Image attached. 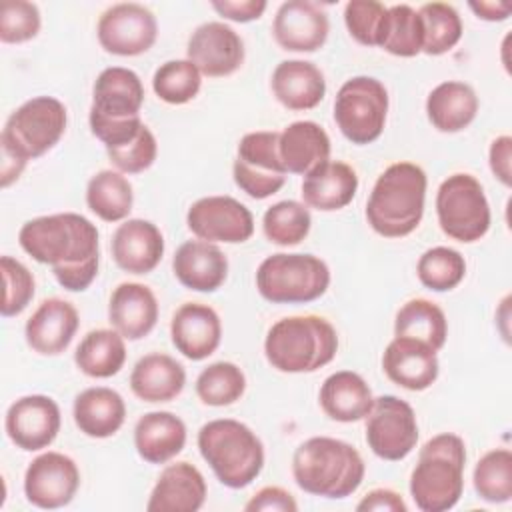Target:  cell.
Listing matches in <instances>:
<instances>
[{
  "label": "cell",
  "instance_id": "6",
  "mask_svg": "<svg viewBox=\"0 0 512 512\" xmlns=\"http://www.w3.org/2000/svg\"><path fill=\"white\" fill-rule=\"evenodd\" d=\"M196 442L202 458L226 488H246L264 468V444L244 422L210 420L198 430Z\"/></svg>",
  "mask_w": 512,
  "mask_h": 512
},
{
  "label": "cell",
  "instance_id": "37",
  "mask_svg": "<svg viewBox=\"0 0 512 512\" xmlns=\"http://www.w3.org/2000/svg\"><path fill=\"white\" fill-rule=\"evenodd\" d=\"M394 336L420 340L438 352L448 338L446 314L432 300L412 298L396 312Z\"/></svg>",
  "mask_w": 512,
  "mask_h": 512
},
{
  "label": "cell",
  "instance_id": "8",
  "mask_svg": "<svg viewBox=\"0 0 512 512\" xmlns=\"http://www.w3.org/2000/svg\"><path fill=\"white\" fill-rule=\"evenodd\" d=\"M66 106L54 96H34L20 104L6 120L0 150L20 162L34 160L52 150L66 132Z\"/></svg>",
  "mask_w": 512,
  "mask_h": 512
},
{
  "label": "cell",
  "instance_id": "11",
  "mask_svg": "<svg viewBox=\"0 0 512 512\" xmlns=\"http://www.w3.org/2000/svg\"><path fill=\"white\" fill-rule=\"evenodd\" d=\"M278 136L274 130H256L240 138L232 176L236 186L254 200L276 194L286 182V168L278 154Z\"/></svg>",
  "mask_w": 512,
  "mask_h": 512
},
{
  "label": "cell",
  "instance_id": "13",
  "mask_svg": "<svg viewBox=\"0 0 512 512\" xmlns=\"http://www.w3.org/2000/svg\"><path fill=\"white\" fill-rule=\"evenodd\" d=\"M100 46L114 56H140L158 36L156 16L138 2H120L106 8L96 26Z\"/></svg>",
  "mask_w": 512,
  "mask_h": 512
},
{
  "label": "cell",
  "instance_id": "41",
  "mask_svg": "<svg viewBox=\"0 0 512 512\" xmlns=\"http://www.w3.org/2000/svg\"><path fill=\"white\" fill-rule=\"evenodd\" d=\"M476 494L490 504H504L512 498V452L508 448L488 450L474 466Z\"/></svg>",
  "mask_w": 512,
  "mask_h": 512
},
{
  "label": "cell",
  "instance_id": "45",
  "mask_svg": "<svg viewBox=\"0 0 512 512\" xmlns=\"http://www.w3.org/2000/svg\"><path fill=\"white\" fill-rule=\"evenodd\" d=\"M0 270L4 282V298L0 304V312L4 318H12L28 308V304L34 298L36 282L32 272L12 256L0 258Z\"/></svg>",
  "mask_w": 512,
  "mask_h": 512
},
{
  "label": "cell",
  "instance_id": "25",
  "mask_svg": "<svg viewBox=\"0 0 512 512\" xmlns=\"http://www.w3.org/2000/svg\"><path fill=\"white\" fill-rule=\"evenodd\" d=\"M176 280L194 292H216L228 276V258L212 242L188 240L172 258Z\"/></svg>",
  "mask_w": 512,
  "mask_h": 512
},
{
  "label": "cell",
  "instance_id": "18",
  "mask_svg": "<svg viewBox=\"0 0 512 512\" xmlns=\"http://www.w3.org/2000/svg\"><path fill=\"white\" fill-rule=\"evenodd\" d=\"M328 32L326 12L310 0L282 2L272 22L276 44L288 52H316L326 44Z\"/></svg>",
  "mask_w": 512,
  "mask_h": 512
},
{
  "label": "cell",
  "instance_id": "38",
  "mask_svg": "<svg viewBox=\"0 0 512 512\" xmlns=\"http://www.w3.org/2000/svg\"><path fill=\"white\" fill-rule=\"evenodd\" d=\"M424 28L418 10L408 4H394L386 8L378 48L392 56L412 58L422 52Z\"/></svg>",
  "mask_w": 512,
  "mask_h": 512
},
{
  "label": "cell",
  "instance_id": "32",
  "mask_svg": "<svg viewBox=\"0 0 512 512\" xmlns=\"http://www.w3.org/2000/svg\"><path fill=\"white\" fill-rule=\"evenodd\" d=\"M318 400L330 420L344 424L364 420L374 404L370 386L352 370H338L330 374L320 386Z\"/></svg>",
  "mask_w": 512,
  "mask_h": 512
},
{
  "label": "cell",
  "instance_id": "35",
  "mask_svg": "<svg viewBox=\"0 0 512 512\" xmlns=\"http://www.w3.org/2000/svg\"><path fill=\"white\" fill-rule=\"evenodd\" d=\"M124 336L114 328L90 330L74 352L78 370L90 378L116 376L126 362Z\"/></svg>",
  "mask_w": 512,
  "mask_h": 512
},
{
  "label": "cell",
  "instance_id": "26",
  "mask_svg": "<svg viewBox=\"0 0 512 512\" xmlns=\"http://www.w3.org/2000/svg\"><path fill=\"white\" fill-rule=\"evenodd\" d=\"M158 300L140 282H122L114 288L108 302V322L126 340H142L158 322Z\"/></svg>",
  "mask_w": 512,
  "mask_h": 512
},
{
  "label": "cell",
  "instance_id": "48",
  "mask_svg": "<svg viewBox=\"0 0 512 512\" xmlns=\"http://www.w3.org/2000/svg\"><path fill=\"white\" fill-rule=\"evenodd\" d=\"M106 154L118 172L140 174L154 164L158 156V142L154 132L144 124L130 142L116 148H106Z\"/></svg>",
  "mask_w": 512,
  "mask_h": 512
},
{
  "label": "cell",
  "instance_id": "34",
  "mask_svg": "<svg viewBox=\"0 0 512 512\" xmlns=\"http://www.w3.org/2000/svg\"><path fill=\"white\" fill-rule=\"evenodd\" d=\"M478 114V96L474 88L460 80H446L434 86L426 98V116L430 124L444 134L468 128Z\"/></svg>",
  "mask_w": 512,
  "mask_h": 512
},
{
  "label": "cell",
  "instance_id": "52",
  "mask_svg": "<svg viewBox=\"0 0 512 512\" xmlns=\"http://www.w3.org/2000/svg\"><path fill=\"white\" fill-rule=\"evenodd\" d=\"M358 512H406L404 498L390 488H374L356 504Z\"/></svg>",
  "mask_w": 512,
  "mask_h": 512
},
{
  "label": "cell",
  "instance_id": "42",
  "mask_svg": "<svg viewBox=\"0 0 512 512\" xmlns=\"http://www.w3.org/2000/svg\"><path fill=\"white\" fill-rule=\"evenodd\" d=\"M246 376L234 362H214L196 378V394L206 406H230L242 398Z\"/></svg>",
  "mask_w": 512,
  "mask_h": 512
},
{
  "label": "cell",
  "instance_id": "43",
  "mask_svg": "<svg viewBox=\"0 0 512 512\" xmlns=\"http://www.w3.org/2000/svg\"><path fill=\"white\" fill-rule=\"evenodd\" d=\"M416 274L422 286L434 292L454 290L466 276L464 256L448 246L428 248L416 264Z\"/></svg>",
  "mask_w": 512,
  "mask_h": 512
},
{
  "label": "cell",
  "instance_id": "23",
  "mask_svg": "<svg viewBox=\"0 0 512 512\" xmlns=\"http://www.w3.org/2000/svg\"><path fill=\"white\" fill-rule=\"evenodd\" d=\"M110 250L120 270L128 274H148L164 256V236L154 222L128 218L114 230Z\"/></svg>",
  "mask_w": 512,
  "mask_h": 512
},
{
  "label": "cell",
  "instance_id": "4",
  "mask_svg": "<svg viewBox=\"0 0 512 512\" xmlns=\"http://www.w3.org/2000/svg\"><path fill=\"white\" fill-rule=\"evenodd\" d=\"M338 352L336 328L322 316H286L264 338V356L286 374H308L330 364Z\"/></svg>",
  "mask_w": 512,
  "mask_h": 512
},
{
  "label": "cell",
  "instance_id": "36",
  "mask_svg": "<svg viewBox=\"0 0 512 512\" xmlns=\"http://www.w3.org/2000/svg\"><path fill=\"white\" fill-rule=\"evenodd\" d=\"M134 204L130 180L118 170L96 172L86 186V206L104 222H124Z\"/></svg>",
  "mask_w": 512,
  "mask_h": 512
},
{
  "label": "cell",
  "instance_id": "44",
  "mask_svg": "<svg viewBox=\"0 0 512 512\" xmlns=\"http://www.w3.org/2000/svg\"><path fill=\"white\" fill-rule=\"evenodd\" d=\"M200 88L202 74L188 58L168 60L152 76V90L166 104H186L198 96Z\"/></svg>",
  "mask_w": 512,
  "mask_h": 512
},
{
  "label": "cell",
  "instance_id": "33",
  "mask_svg": "<svg viewBox=\"0 0 512 512\" xmlns=\"http://www.w3.org/2000/svg\"><path fill=\"white\" fill-rule=\"evenodd\" d=\"M72 416L82 434L90 438H110L126 420V404L116 390L92 386L74 398Z\"/></svg>",
  "mask_w": 512,
  "mask_h": 512
},
{
  "label": "cell",
  "instance_id": "21",
  "mask_svg": "<svg viewBox=\"0 0 512 512\" xmlns=\"http://www.w3.org/2000/svg\"><path fill=\"white\" fill-rule=\"evenodd\" d=\"M174 348L188 360H204L216 352L222 340L218 312L202 302H184L170 320Z\"/></svg>",
  "mask_w": 512,
  "mask_h": 512
},
{
  "label": "cell",
  "instance_id": "22",
  "mask_svg": "<svg viewBox=\"0 0 512 512\" xmlns=\"http://www.w3.org/2000/svg\"><path fill=\"white\" fill-rule=\"evenodd\" d=\"M78 326L80 316L74 304L62 298H46L26 320L24 338L34 352L42 356H58L70 346Z\"/></svg>",
  "mask_w": 512,
  "mask_h": 512
},
{
  "label": "cell",
  "instance_id": "49",
  "mask_svg": "<svg viewBox=\"0 0 512 512\" xmlns=\"http://www.w3.org/2000/svg\"><path fill=\"white\" fill-rule=\"evenodd\" d=\"M246 512H296L298 502L280 486H264L244 504Z\"/></svg>",
  "mask_w": 512,
  "mask_h": 512
},
{
  "label": "cell",
  "instance_id": "39",
  "mask_svg": "<svg viewBox=\"0 0 512 512\" xmlns=\"http://www.w3.org/2000/svg\"><path fill=\"white\" fill-rule=\"evenodd\" d=\"M420 20L424 28L422 52L428 56H440L450 52L462 38V18L458 10L448 2L422 4Z\"/></svg>",
  "mask_w": 512,
  "mask_h": 512
},
{
  "label": "cell",
  "instance_id": "30",
  "mask_svg": "<svg viewBox=\"0 0 512 512\" xmlns=\"http://www.w3.org/2000/svg\"><path fill=\"white\" fill-rule=\"evenodd\" d=\"M184 386V366L164 352H150L142 356L130 372V388L142 402H170L182 394Z\"/></svg>",
  "mask_w": 512,
  "mask_h": 512
},
{
  "label": "cell",
  "instance_id": "53",
  "mask_svg": "<svg viewBox=\"0 0 512 512\" xmlns=\"http://www.w3.org/2000/svg\"><path fill=\"white\" fill-rule=\"evenodd\" d=\"M468 8L486 22H502L510 16L512 4L510 2H494V0H480V2H470Z\"/></svg>",
  "mask_w": 512,
  "mask_h": 512
},
{
  "label": "cell",
  "instance_id": "19",
  "mask_svg": "<svg viewBox=\"0 0 512 512\" xmlns=\"http://www.w3.org/2000/svg\"><path fill=\"white\" fill-rule=\"evenodd\" d=\"M144 104V86L140 76L124 66L104 68L92 88V106L88 120L118 122L140 116Z\"/></svg>",
  "mask_w": 512,
  "mask_h": 512
},
{
  "label": "cell",
  "instance_id": "46",
  "mask_svg": "<svg viewBox=\"0 0 512 512\" xmlns=\"http://www.w3.org/2000/svg\"><path fill=\"white\" fill-rule=\"evenodd\" d=\"M42 26L40 10L34 2L4 0L0 6V40L4 44H22L38 36Z\"/></svg>",
  "mask_w": 512,
  "mask_h": 512
},
{
  "label": "cell",
  "instance_id": "16",
  "mask_svg": "<svg viewBox=\"0 0 512 512\" xmlns=\"http://www.w3.org/2000/svg\"><path fill=\"white\" fill-rule=\"evenodd\" d=\"M60 424V406L46 394H28L14 400L4 418L8 438L26 452L48 448L56 440Z\"/></svg>",
  "mask_w": 512,
  "mask_h": 512
},
{
  "label": "cell",
  "instance_id": "10",
  "mask_svg": "<svg viewBox=\"0 0 512 512\" xmlns=\"http://www.w3.org/2000/svg\"><path fill=\"white\" fill-rule=\"evenodd\" d=\"M388 116V90L372 76L346 80L334 100V120L342 136L364 146L380 138Z\"/></svg>",
  "mask_w": 512,
  "mask_h": 512
},
{
  "label": "cell",
  "instance_id": "15",
  "mask_svg": "<svg viewBox=\"0 0 512 512\" xmlns=\"http://www.w3.org/2000/svg\"><path fill=\"white\" fill-rule=\"evenodd\" d=\"M80 486V470L76 462L62 454L48 450L36 456L24 472V496L42 510H56L68 506Z\"/></svg>",
  "mask_w": 512,
  "mask_h": 512
},
{
  "label": "cell",
  "instance_id": "51",
  "mask_svg": "<svg viewBox=\"0 0 512 512\" xmlns=\"http://www.w3.org/2000/svg\"><path fill=\"white\" fill-rule=\"evenodd\" d=\"M488 164L492 174L498 178V182L510 188L512 184V138L510 136L504 134L490 142Z\"/></svg>",
  "mask_w": 512,
  "mask_h": 512
},
{
  "label": "cell",
  "instance_id": "17",
  "mask_svg": "<svg viewBox=\"0 0 512 512\" xmlns=\"http://www.w3.org/2000/svg\"><path fill=\"white\" fill-rule=\"evenodd\" d=\"M186 58L200 70L202 76H230L244 62V42L228 24L204 22L190 34Z\"/></svg>",
  "mask_w": 512,
  "mask_h": 512
},
{
  "label": "cell",
  "instance_id": "47",
  "mask_svg": "<svg viewBox=\"0 0 512 512\" xmlns=\"http://www.w3.org/2000/svg\"><path fill=\"white\" fill-rule=\"evenodd\" d=\"M386 8L376 0H350L344 6V24L348 34L362 46H378Z\"/></svg>",
  "mask_w": 512,
  "mask_h": 512
},
{
  "label": "cell",
  "instance_id": "2",
  "mask_svg": "<svg viewBox=\"0 0 512 512\" xmlns=\"http://www.w3.org/2000/svg\"><path fill=\"white\" fill-rule=\"evenodd\" d=\"M428 178L414 162L390 164L374 182L366 202L370 228L384 238L412 234L424 216Z\"/></svg>",
  "mask_w": 512,
  "mask_h": 512
},
{
  "label": "cell",
  "instance_id": "12",
  "mask_svg": "<svg viewBox=\"0 0 512 512\" xmlns=\"http://www.w3.org/2000/svg\"><path fill=\"white\" fill-rule=\"evenodd\" d=\"M418 442V422L414 408L392 394L374 398L366 416V444L382 460H404Z\"/></svg>",
  "mask_w": 512,
  "mask_h": 512
},
{
  "label": "cell",
  "instance_id": "3",
  "mask_svg": "<svg viewBox=\"0 0 512 512\" xmlns=\"http://www.w3.org/2000/svg\"><path fill=\"white\" fill-rule=\"evenodd\" d=\"M366 474L360 452L338 438L312 436L304 440L292 456V476L300 490L340 500L354 494Z\"/></svg>",
  "mask_w": 512,
  "mask_h": 512
},
{
  "label": "cell",
  "instance_id": "28",
  "mask_svg": "<svg viewBox=\"0 0 512 512\" xmlns=\"http://www.w3.org/2000/svg\"><path fill=\"white\" fill-rule=\"evenodd\" d=\"M186 424L180 416L154 410L138 418L134 426V448L148 464H166L186 446Z\"/></svg>",
  "mask_w": 512,
  "mask_h": 512
},
{
  "label": "cell",
  "instance_id": "7",
  "mask_svg": "<svg viewBox=\"0 0 512 512\" xmlns=\"http://www.w3.org/2000/svg\"><path fill=\"white\" fill-rule=\"evenodd\" d=\"M330 286L328 264L302 252H278L264 258L256 270V288L272 304L314 302Z\"/></svg>",
  "mask_w": 512,
  "mask_h": 512
},
{
  "label": "cell",
  "instance_id": "5",
  "mask_svg": "<svg viewBox=\"0 0 512 512\" xmlns=\"http://www.w3.org/2000/svg\"><path fill=\"white\" fill-rule=\"evenodd\" d=\"M466 446L458 434L432 436L418 452L410 474V496L422 512H446L454 508L464 490Z\"/></svg>",
  "mask_w": 512,
  "mask_h": 512
},
{
  "label": "cell",
  "instance_id": "27",
  "mask_svg": "<svg viewBox=\"0 0 512 512\" xmlns=\"http://www.w3.org/2000/svg\"><path fill=\"white\" fill-rule=\"evenodd\" d=\"M358 192L356 170L340 160H326L304 176L302 198L308 208L334 212L346 208Z\"/></svg>",
  "mask_w": 512,
  "mask_h": 512
},
{
  "label": "cell",
  "instance_id": "9",
  "mask_svg": "<svg viewBox=\"0 0 512 512\" xmlns=\"http://www.w3.org/2000/svg\"><path fill=\"white\" fill-rule=\"evenodd\" d=\"M440 230L458 242L480 240L492 222L490 204L480 180L468 172L450 174L436 192Z\"/></svg>",
  "mask_w": 512,
  "mask_h": 512
},
{
  "label": "cell",
  "instance_id": "40",
  "mask_svg": "<svg viewBox=\"0 0 512 512\" xmlns=\"http://www.w3.org/2000/svg\"><path fill=\"white\" fill-rule=\"evenodd\" d=\"M312 226V216L306 204L298 200H280L266 208L262 216L264 236L278 246L300 244Z\"/></svg>",
  "mask_w": 512,
  "mask_h": 512
},
{
  "label": "cell",
  "instance_id": "24",
  "mask_svg": "<svg viewBox=\"0 0 512 512\" xmlns=\"http://www.w3.org/2000/svg\"><path fill=\"white\" fill-rule=\"evenodd\" d=\"M208 488L202 472L190 462L168 464L146 504L148 512H196L204 506Z\"/></svg>",
  "mask_w": 512,
  "mask_h": 512
},
{
  "label": "cell",
  "instance_id": "29",
  "mask_svg": "<svg viewBox=\"0 0 512 512\" xmlns=\"http://www.w3.org/2000/svg\"><path fill=\"white\" fill-rule=\"evenodd\" d=\"M276 100L288 110H312L326 94L322 70L308 60H282L270 80Z\"/></svg>",
  "mask_w": 512,
  "mask_h": 512
},
{
  "label": "cell",
  "instance_id": "20",
  "mask_svg": "<svg viewBox=\"0 0 512 512\" xmlns=\"http://www.w3.org/2000/svg\"><path fill=\"white\" fill-rule=\"evenodd\" d=\"M382 370L396 386L420 392L436 382L440 364L436 350L428 344L394 336L382 354Z\"/></svg>",
  "mask_w": 512,
  "mask_h": 512
},
{
  "label": "cell",
  "instance_id": "14",
  "mask_svg": "<svg viewBox=\"0 0 512 512\" xmlns=\"http://www.w3.org/2000/svg\"><path fill=\"white\" fill-rule=\"evenodd\" d=\"M188 230L206 242L240 244L254 234V216L232 196H204L186 214Z\"/></svg>",
  "mask_w": 512,
  "mask_h": 512
},
{
  "label": "cell",
  "instance_id": "1",
  "mask_svg": "<svg viewBox=\"0 0 512 512\" xmlns=\"http://www.w3.org/2000/svg\"><path fill=\"white\" fill-rule=\"evenodd\" d=\"M18 242L36 262L52 266L54 278L68 292L86 290L98 276V228L82 214L32 218L22 224Z\"/></svg>",
  "mask_w": 512,
  "mask_h": 512
},
{
  "label": "cell",
  "instance_id": "50",
  "mask_svg": "<svg viewBox=\"0 0 512 512\" xmlns=\"http://www.w3.org/2000/svg\"><path fill=\"white\" fill-rule=\"evenodd\" d=\"M210 6L222 18L246 24V22L258 20L264 14L268 4L264 0H212Z\"/></svg>",
  "mask_w": 512,
  "mask_h": 512
},
{
  "label": "cell",
  "instance_id": "31",
  "mask_svg": "<svg viewBox=\"0 0 512 512\" xmlns=\"http://www.w3.org/2000/svg\"><path fill=\"white\" fill-rule=\"evenodd\" d=\"M278 154L288 174L306 176L330 160V136L312 120H296L278 136Z\"/></svg>",
  "mask_w": 512,
  "mask_h": 512
}]
</instances>
